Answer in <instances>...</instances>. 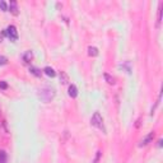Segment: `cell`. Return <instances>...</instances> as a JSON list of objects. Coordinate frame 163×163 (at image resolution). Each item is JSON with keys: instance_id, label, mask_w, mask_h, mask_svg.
I'll use <instances>...</instances> for the list:
<instances>
[{"instance_id": "cell-10", "label": "cell", "mask_w": 163, "mask_h": 163, "mask_svg": "<svg viewBox=\"0 0 163 163\" xmlns=\"http://www.w3.org/2000/svg\"><path fill=\"white\" fill-rule=\"evenodd\" d=\"M32 59H33V52L32 51H26L24 52V55H23V60H24V62H29V61H32Z\"/></svg>"}, {"instance_id": "cell-12", "label": "cell", "mask_w": 163, "mask_h": 163, "mask_svg": "<svg viewBox=\"0 0 163 163\" xmlns=\"http://www.w3.org/2000/svg\"><path fill=\"white\" fill-rule=\"evenodd\" d=\"M29 71H31V74H33L34 77H38V78L41 77V74H42V71H41L38 68H34V66H31Z\"/></svg>"}, {"instance_id": "cell-6", "label": "cell", "mask_w": 163, "mask_h": 163, "mask_svg": "<svg viewBox=\"0 0 163 163\" xmlns=\"http://www.w3.org/2000/svg\"><path fill=\"white\" fill-rule=\"evenodd\" d=\"M68 94H69V97H71V98H77V96H78V88H77V85H74V84L69 85Z\"/></svg>"}, {"instance_id": "cell-8", "label": "cell", "mask_w": 163, "mask_h": 163, "mask_svg": "<svg viewBox=\"0 0 163 163\" xmlns=\"http://www.w3.org/2000/svg\"><path fill=\"white\" fill-rule=\"evenodd\" d=\"M59 77H60V82L62 83V84H68V83L70 82V79H69V75L65 71H60V75H59Z\"/></svg>"}, {"instance_id": "cell-13", "label": "cell", "mask_w": 163, "mask_h": 163, "mask_svg": "<svg viewBox=\"0 0 163 163\" xmlns=\"http://www.w3.org/2000/svg\"><path fill=\"white\" fill-rule=\"evenodd\" d=\"M8 162V154L5 150H0V163H6Z\"/></svg>"}, {"instance_id": "cell-2", "label": "cell", "mask_w": 163, "mask_h": 163, "mask_svg": "<svg viewBox=\"0 0 163 163\" xmlns=\"http://www.w3.org/2000/svg\"><path fill=\"white\" fill-rule=\"evenodd\" d=\"M91 124H92V126L98 127V129H101L103 133H106L105 125H103V119H102V116H101L99 112H94V115H93L92 119H91Z\"/></svg>"}, {"instance_id": "cell-16", "label": "cell", "mask_w": 163, "mask_h": 163, "mask_svg": "<svg viewBox=\"0 0 163 163\" xmlns=\"http://www.w3.org/2000/svg\"><path fill=\"white\" fill-rule=\"evenodd\" d=\"M101 150H98L97 152V155H96V158H94V161H93L92 163H98V161H99V158H101Z\"/></svg>"}, {"instance_id": "cell-5", "label": "cell", "mask_w": 163, "mask_h": 163, "mask_svg": "<svg viewBox=\"0 0 163 163\" xmlns=\"http://www.w3.org/2000/svg\"><path fill=\"white\" fill-rule=\"evenodd\" d=\"M9 9H10V13L14 15H18L19 14V9H18V3L14 1V0H12V1L9 3Z\"/></svg>"}, {"instance_id": "cell-1", "label": "cell", "mask_w": 163, "mask_h": 163, "mask_svg": "<svg viewBox=\"0 0 163 163\" xmlns=\"http://www.w3.org/2000/svg\"><path fill=\"white\" fill-rule=\"evenodd\" d=\"M38 96L43 102H50L55 97V89L51 88V87H43L38 91Z\"/></svg>"}, {"instance_id": "cell-7", "label": "cell", "mask_w": 163, "mask_h": 163, "mask_svg": "<svg viewBox=\"0 0 163 163\" xmlns=\"http://www.w3.org/2000/svg\"><path fill=\"white\" fill-rule=\"evenodd\" d=\"M103 77H105V80L110 85H113L116 83V79H115V77H112V75H110L108 73H105V74H103Z\"/></svg>"}, {"instance_id": "cell-17", "label": "cell", "mask_w": 163, "mask_h": 163, "mask_svg": "<svg viewBox=\"0 0 163 163\" xmlns=\"http://www.w3.org/2000/svg\"><path fill=\"white\" fill-rule=\"evenodd\" d=\"M8 88V84H6V82H0V89H6Z\"/></svg>"}, {"instance_id": "cell-15", "label": "cell", "mask_w": 163, "mask_h": 163, "mask_svg": "<svg viewBox=\"0 0 163 163\" xmlns=\"http://www.w3.org/2000/svg\"><path fill=\"white\" fill-rule=\"evenodd\" d=\"M0 9H1L3 12H8V5H6L5 1H0Z\"/></svg>"}, {"instance_id": "cell-11", "label": "cell", "mask_w": 163, "mask_h": 163, "mask_svg": "<svg viewBox=\"0 0 163 163\" xmlns=\"http://www.w3.org/2000/svg\"><path fill=\"white\" fill-rule=\"evenodd\" d=\"M98 48H97V47H94V46H89L88 47V55H89V56H93V57H94V56H98Z\"/></svg>"}, {"instance_id": "cell-3", "label": "cell", "mask_w": 163, "mask_h": 163, "mask_svg": "<svg viewBox=\"0 0 163 163\" xmlns=\"http://www.w3.org/2000/svg\"><path fill=\"white\" fill-rule=\"evenodd\" d=\"M5 34L9 37L10 41H13V42L18 40V31H17L15 26H9L8 28L5 29Z\"/></svg>"}, {"instance_id": "cell-4", "label": "cell", "mask_w": 163, "mask_h": 163, "mask_svg": "<svg viewBox=\"0 0 163 163\" xmlns=\"http://www.w3.org/2000/svg\"><path fill=\"white\" fill-rule=\"evenodd\" d=\"M154 139V131H150L147 136L144 138L143 140L140 141V144H139V147H145V145H148L149 143H152V140Z\"/></svg>"}, {"instance_id": "cell-14", "label": "cell", "mask_w": 163, "mask_h": 163, "mask_svg": "<svg viewBox=\"0 0 163 163\" xmlns=\"http://www.w3.org/2000/svg\"><path fill=\"white\" fill-rule=\"evenodd\" d=\"M6 64H8V57L4 56V55H0V66L6 65Z\"/></svg>"}, {"instance_id": "cell-9", "label": "cell", "mask_w": 163, "mask_h": 163, "mask_svg": "<svg viewBox=\"0 0 163 163\" xmlns=\"http://www.w3.org/2000/svg\"><path fill=\"white\" fill-rule=\"evenodd\" d=\"M43 73L47 75V77H51V78H54L55 75H56V73H55V70L51 66H46V68H45L43 69Z\"/></svg>"}]
</instances>
